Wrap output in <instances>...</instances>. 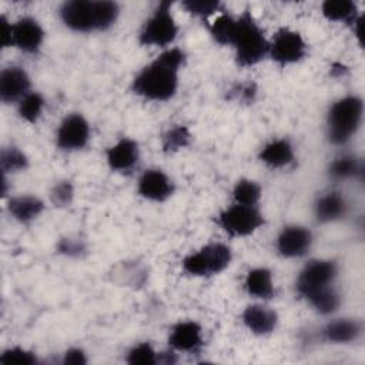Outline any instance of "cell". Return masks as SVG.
I'll use <instances>...</instances> for the list:
<instances>
[{
    "instance_id": "83f0119b",
    "label": "cell",
    "mask_w": 365,
    "mask_h": 365,
    "mask_svg": "<svg viewBox=\"0 0 365 365\" xmlns=\"http://www.w3.org/2000/svg\"><path fill=\"white\" fill-rule=\"evenodd\" d=\"M190 131L184 125L173 127L170 131L165 133L163 138V148L165 153H174L180 148H184L190 143Z\"/></svg>"
},
{
    "instance_id": "f546056e",
    "label": "cell",
    "mask_w": 365,
    "mask_h": 365,
    "mask_svg": "<svg viewBox=\"0 0 365 365\" xmlns=\"http://www.w3.org/2000/svg\"><path fill=\"white\" fill-rule=\"evenodd\" d=\"M127 362L131 365H154L157 364V358L151 345L140 344L130 351Z\"/></svg>"
},
{
    "instance_id": "484cf974",
    "label": "cell",
    "mask_w": 365,
    "mask_h": 365,
    "mask_svg": "<svg viewBox=\"0 0 365 365\" xmlns=\"http://www.w3.org/2000/svg\"><path fill=\"white\" fill-rule=\"evenodd\" d=\"M234 200L237 204L255 205L261 195V188L257 182L250 180H241L234 188Z\"/></svg>"
},
{
    "instance_id": "4316f807",
    "label": "cell",
    "mask_w": 365,
    "mask_h": 365,
    "mask_svg": "<svg viewBox=\"0 0 365 365\" xmlns=\"http://www.w3.org/2000/svg\"><path fill=\"white\" fill-rule=\"evenodd\" d=\"M44 100L38 93H30L24 96L19 104V114L29 123H34L43 111Z\"/></svg>"
},
{
    "instance_id": "5b68a950",
    "label": "cell",
    "mask_w": 365,
    "mask_h": 365,
    "mask_svg": "<svg viewBox=\"0 0 365 365\" xmlns=\"http://www.w3.org/2000/svg\"><path fill=\"white\" fill-rule=\"evenodd\" d=\"M231 261V251L224 244H210L182 261L184 269L191 275H212L222 271Z\"/></svg>"
},
{
    "instance_id": "1f68e13d",
    "label": "cell",
    "mask_w": 365,
    "mask_h": 365,
    "mask_svg": "<svg viewBox=\"0 0 365 365\" xmlns=\"http://www.w3.org/2000/svg\"><path fill=\"white\" fill-rule=\"evenodd\" d=\"M182 6L191 14L207 17V16L218 11L221 7V3L211 1V0H190V1H184Z\"/></svg>"
},
{
    "instance_id": "f1b7e54d",
    "label": "cell",
    "mask_w": 365,
    "mask_h": 365,
    "mask_svg": "<svg viewBox=\"0 0 365 365\" xmlns=\"http://www.w3.org/2000/svg\"><path fill=\"white\" fill-rule=\"evenodd\" d=\"M358 171H359V164L354 157H341L335 160L329 167V173L335 178L352 177Z\"/></svg>"
},
{
    "instance_id": "e0dca14e",
    "label": "cell",
    "mask_w": 365,
    "mask_h": 365,
    "mask_svg": "<svg viewBox=\"0 0 365 365\" xmlns=\"http://www.w3.org/2000/svg\"><path fill=\"white\" fill-rule=\"evenodd\" d=\"M244 324L258 335L269 334L277 324V314L262 305H251L242 314Z\"/></svg>"
},
{
    "instance_id": "9a60e30c",
    "label": "cell",
    "mask_w": 365,
    "mask_h": 365,
    "mask_svg": "<svg viewBox=\"0 0 365 365\" xmlns=\"http://www.w3.org/2000/svg\"><path fill=\"white\" fill-rule=\"evenodd\" d=\"M168 342L175 349L187 351V352H197L202 345L201 328L198 324H195L192 321L180 322L173 328Z\"/></svg>"
},
{
    "instance_id": "d4e9b609",
    "label": "cell",
    "mask_w": 365,
    "mask_h": 365,
    "mask_svg": "<svg viewBox=\"0 0 365 365\" xmlns=\"http://www.w3.org/2000/svg\"><path fill=\"white\" fill-rule=\"evenodd\" d=\"M210 30L212 37L220 44H232L237 30V20L228 14H221L214 20Z\"/></svg>"
},
{
    "instance_id": "d590c367",
    "label": "cell",
    "mask_w": 365,
    "mask_h": 365,
    "mask_svg": "<svg viewBox=\"0 0 365 365\" xmlns=\"http://www.w3.org/2000/svg\"><path fill=\"white\" fill-rule=\"evenodd\" d=\"M64 364H73V365L86 364V356H84L83 351H80V349H70L66 354Z\"/></svg>"
},
{
    "instance_id": "7a4b0ae2",
    "label": "cell",
    "mask_w": 365,
    "mask_h": 365,
    "mask_svg": "<svg viewBox=\"0 0 365 365\" xmlns=\"http://www.w3.org/2000/svg\"><path fill=\"white\" fill-rule=\"evenodd\" d=\"M118 16V6L113 1H67L61 7V19L67 27L76 31L104 30Z\"/></svg>"
},
{
    "instance_id": "cb8c5ba5",
    "label": "cell",
    "mask_w": 365,
    "mask_h": 365,
    "mask_svg": "<svg viewBox=\"0 0 365 365\" xmlns=\"http://www.w3.org/2000/svg\"><path fill=\"white\" fill-rule=\"evenodd\" d=\"M307 299L321 314H329V312L335 311L339 305V297L329 285L309 294L307 297Z\"/></svg>"
},
{
    "instance_id": "d6a6232c",
    "label": "cell",
    "mask_w": 365,
    "mask_h": 365,
    "mask_svg": "<svg viewBox=\"0 0 365 365\" xmlns=\"http://www.w3.org/2000/svg\"><path fill=\"white\" fill-rule=\"evenodd\" d=\"M0 362L1 364H34L36 356H34V354H31L26 349L13 348V349L3 352V355L0 356Z\"/></svg>"
},
{
    "instance_id": "277c9868",
    "label": "cell",
    "mask_w": 365,
    "mask_h": 365,
    "mask_svg": "<svg viewBox=\"0 0 365 365\" xmlns=\"http://www.w3.org/2000/svg\"><path fill=\"white\" fill-rule=\"evenodd\" d=\"M362 118V101L358 97H345L336 101L328 114V135L335 144H342L358 130Z\"/></svg>"
},
{
    "instance_id": "5bb4252c",
    "label": "cell",
    "mask_w": 365,
    "mask_h": 365,
    "mask_svg": "<svg viewBox=\"0 0 365 365\" xmlns=\"http://www.w3.org/2000/svg\"><path fill=\"white\" fill-rule=\"evenodd\" d=\"M138 192L144 198L153 201H164L173 194V184L163 171L148 170L140 178Z\"/></svg>"
},
{
    "instance_id": "603a6c76",
    "label": "cell",
    "mask_w": 365,
    "mask_h": 365,
    "mask_svg": "<svg viewBox=\"0 0 365 365\" xmlns=\"http://www.w3.org/2000/svg\"><path fill=\"white\" fill-rule=\"evenodd\" d=\"M358 334H359L358 324L348 319L332 321L324 328L325 338L332 342H349L355 339Z\"/></svg>"
},
{
    "instance_id": "ffe728a7",
    "label": "cell",
    "mask_w": 365,
    "mask_h": 365,
    "mask_svg": "<svg viewBox=\"0 0 365 365\" xmlns=\"http://www.w3.org/2000/svg\"><path fill=\"white\" fill-rule=\"evenodd\" d=\"M345 210H346L345 201L336 192H331L321 197L315 205L317 218L322 222L332 221L342 217L345 214Z\"/></svg>"
},
{
    "instance_id": "44dd1931",
    "label": "cell",
    "mask_w": 365,
    "mask_h": 365,
    "mask_svg": "<svg viewBox=\"0 0 365 365\" xmlns=\"http://www.w3.org/2000/svg\"><path fill=\"white\" fill-rule=\"evenodd\" d=\"M9 210L14 215L16 220L21 222H27L36 218L43 211V202L36 197H16L9 202Z\"/></svg>"
},
{
    "instance_id": "e575fe53",
    "label": "cell",
    "mask_w": 365,
    "mask_h": 365,
    "mask_svg": "<svg viewBox=\"0 0 365 365\" xmlns=\"http://www.w3.org/2000/svg\"><path fill=\"white\" fill-rule=\"evenodd\" d=\"M1 46H13V24H10L4 16L1 17Z\"/></svg>"
},
{
    "instance_id": "8fae6325",
    "label": "cell",
    "mask_w": 365,
    "mask_h": 365,
    "mask_svg": "<svg viewBox=\"0 0 365 365\" xmlns=\"http://www.w3.org/2000/svg\"><path fill=\"white\" fill-rule=\"evenodd\" d=\"M44 37V31L40 24L30 17L20 19L13 24V46L23 51L34 53Z\"/></svg>"
},
{
    "instance_id": "52a82bcc",
    "label": "cell",
    "mask_w": 365,
    "mask_h": 365,
    "mask_svg": "<svg viewBox=\"0 0 365 365\" xmlns=\"http://www.w3.org/2000/svg\"><path fill=\"white\" fill-rule=\"evenodd\" d=\"M218 224L230 235L244 237L258 230L264 224V218L255 205L235 204L220 214Z\"/></svg>"
},
{
    "instance_id": "d6986e66",
    "label": "cell",
    "mask_w": 365,
    "mask_h": 365,
    "mask_svg": "<svg viewBox=\"0 0 365 365\" xmlns=\"http://www.w3.org/2000/svg\"><path fill=\"white\" fill-rule=\"evenodd\" d=\"M245 288L252 297L262 299L271 298L274 295L271 272L265 268H255L250 271L245 279Z\"/></svg>"
},
{
    "instance_id": "836d02e7",
    "label": "cell",
    "mask_w": 365,
    "mask_h": 365,
    "mask_svg": "<svg viewBox=\"0 0 365 365\" xmlns=\"http://www.w3.org/2000/svg\"><path fill=\"white\" fill-rule=\"evenodd\" d=\"M71 198H73V187L68 181L58 182L51 191V201L58 207H64L70 204Z\"/></svg>"
},
{
    "instance_id": "2e32d148",
    "label": "cell",
    "mask_w": 365,
    "mask_h": 365,
    "mask_svg": "<svg viewBox=\"0 0 365 365\" xmlns=\"http://www.w3.org/2000/svg\"><path fill=\"white\" fill-rule=\"evenodd\" d=\"M137 160L138 145L130 138H123L107 150V161L113 170L127 171L135 165Z\"/></svg>"
},
{
    "instance_id": "7c38bea8",
    "label": "cell",
    "mask_w": 365,
    "mask_h": 365,
    "mask_svg": "<svg viewBox=\"0 0 365 365\" xmlns=\"http://www.w3.org/2000/svg\"><path fill=\"white\" fill-rule=\"evenodd\" d=\"M311 232L304 227L285 228L277 241V248L284 257H301L311 247Z\"/></svg>"
},
{
    "instance_id": "4fadbf2b",
    "label": "cell",
    "mask_w": 365,
    "mask_h": 365,
    "mask_svg": "<svg viewBox=\"0 0 365 365\" xmlns=\"http://www.w3.org/2000/svg\"><path fill=\"white\" fill-rule=\"evenodd\" d=\"M30 87L29 76L19 67H9L1 71L0 76V97L4 103L16 101L20 97L27 96Z\"/></svg>"
},
{
    "instance_id": "8992f818",
    "label": "cell",
    "mask_w": 365,
    "mask_h": 365,
    "mask_svg": "<svg viewBox=\"0 0 365 365\" xmlns=\"http://www.w3.org/2000/svg\"><path fill=\"white\" fill-rule=\"evenodd\" d=\"M171 3L161 1L154 14L145 23L141 34L140 43L144 46H167L177 36V26L170 11Z\"/></svg>"
},
{
    "instance_id": "7402d4cb",
    "label": "cell",
    "mask_w": 365,
    "mask_h": 365,
    "mask_svg": "<svg viewBox=\"0 0 365 365\" xmlns=\"http://www.w3.org/2000/svg\"><path fill=\"white\" fill-rule=\"evenodd\" d=\"M322 13L332 21H348L356 20V6L349 0H327L322 4Z\"/></svg>"
},
{
    "instance_id": "30bf717a",
    "label": "cell",
    "mask_w": 365,
    "mask_h": 365,
    "mask_svg": "<svg viewBox=\"0 0 365 365\" xmlns=\"http://www.w3.org/2000/svg\"><path fill=\"white\" fill-rule=\"evenodd\" d=\"M88 134L90 128L86 118L80 114H70L57 131V145L63 150L83 148L88 141Z\"/></svg>"
},
{
    "instance_id": "ba28073f",
    "label": "cell",
    "mask_w": 365,
    "mask_h": 365,
    "mask_svg": "<svg viewBox=\"0 0 365 365\" xmlns=\"http://www.w3.org/2000/svg\"><path fill=\"white\" fill-rule=\"evenodd\" d=\"M305 41L299 33L289 29H281L274 34L268 51L279 64H289L301 60L305 56Z\"/></svg>"
},
{
    "instance_id": "4dcf8cb0",
    "label": "cell",
    "mask_w": 365,
    "mask_h": 365,
    "mask_svg": "<svg viewBox=\"0 0 365 365\" xmlns=\"http://www.w3.org/2000/svg\"><path fill=\"white\" fill-rule=\"evenodd\" d=\"M27 158L17 148L3 150L1 153V168L3 171H19L26 168Z\"/></svg>"
},
{
    "instance_id": "3957f363",
    "label": "cell",
    "mask_w": 365,
    "mask_h": 365,
    "mask_svg": "<svg viewBox=\"0 0 365 365\" xmlns=\"http://www.w3.org/2000/svg\"><path fill=\"white\" fill-rule=\"evenodd\" d=\"M232 44L237 51V61L244 67L257 64L269 50V44L265 40L262 30L248 11L237 19V30Z\"/></svg>"
},
{
    "instance_id": "6da1fadb",
    "label": "cell",
    "mask_w": 365,
    "mask_h": 365,
    "mask_svg": "<svg viewBox=\"0 0 365 365\" xmlns=\"http://www.w3.org/2000/svg\"><path fill=\"white\" fill-rule=\"evenodd\" d=\"M182 61L184 53L181 50L171 48L164 51L140 71L133 83V90L148 100H168L177 90V73Z\"/></svg>"
},
{
    "instance_id": "9c48e42d",
    "label": "cell",
    "mask_w": 365,
    "mask_h": 365,
    "mask_svg": "<svg viewBox=\"0 0 365 365\" xmlns=\"http://www.w3.org/2000/svg\"><path fill=\"white\" fill-rule=\"evenodd\" d=\"M336 274L335 264L331 261H312L308 264L298 277L297 288L302 297H308L309 294L325 288L331 284Z\"/></svg>"
},
{
    "instance_id": "ac0fdd59",
    "label": "cell",
    "mask_w": 365,
    "mask_h": 365,
    "mask_svg": "<svg viewBox=\"0 0 365 365\" xmlns=\"http://www.w3.org/2000/svg\"><path fill=\"white\" fill-rule=\"evenodd\" d=\"M259 158L269 167L279 168L292 163L294 151L288 140H275L262 148Z\"/></svg>"
}]
</instances>
